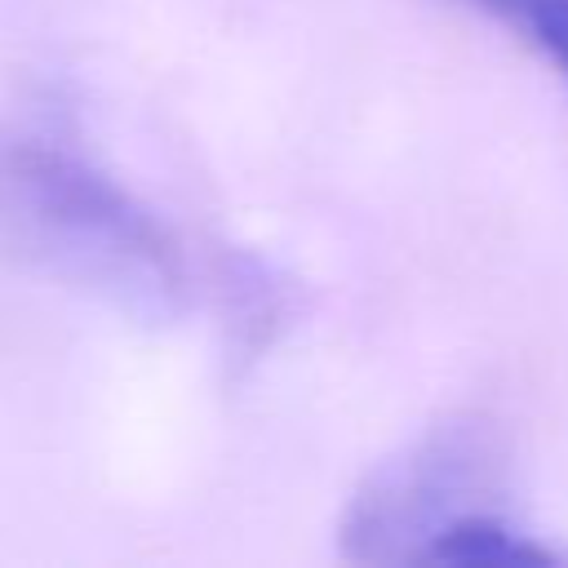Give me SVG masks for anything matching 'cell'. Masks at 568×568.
Returning a JSON list of instances; mask_svg holds the SVG:
<instances>
[{
	"instance_id": "obj_3",
	"label": "cell",
	"mask_w": 568,
	"mask_h": 568,
	"mask_svg": "<svg viewBox=\"0 0 568 568\" xmlns=\"http://www.w3.org/2000/svg\"><path fill=\"white\" fill-rule=\"evenodd\" d=\"M413 564H430V568H550V564H559V555L488 506V510H466V515L448 519L417 550Z\"/></svg>"
},
{
	"instance_id": "obj_2",
	"label": "cell",
	"mask_w": 568,
	"mask_h": 568,
	"mask_svg": "<svg viewBox=\"0 0 568 568\" xmlns=\"http://www.w3.org/2000/svg\"><path fill=\"white\" fill-rule=\"evenodd\" d=\"M506 444L484 417H448L417 444L368 470L342 515V555L359 564H413L457 515L488 510L501 493Z\"/></svg>"
},
{
	"instance_id": "obj_1",
	"label": "cell",
	"mask_w": 568,
	"mask_h": 568,
	"mask_svg": "<svg viewBox=\"0 0 568 568\" xmlns=\"http://www.w3.org/2000/svg\"><path fill=\"white\" fill-rule=\"evenodd\" d=\"M0 244L120 311L164 320L191 302L173 231L58 142L0 129Z\"/></svg>"
},
{
	"instance_id": "obj_4",
	"label": "cell",
	"mask_w": 568,
	"mask_h": 568,
	"mask_svg": "<svg viewBox=\"0 0 568 568\" xmlns=\"http://www.w3.org/2000/svg\"><path fill=\"white\" fill-rule=\"evenodd\" d=\"M488 18L519 31L568 84V0H470Z\"/></svg>"
}]
</instances>
